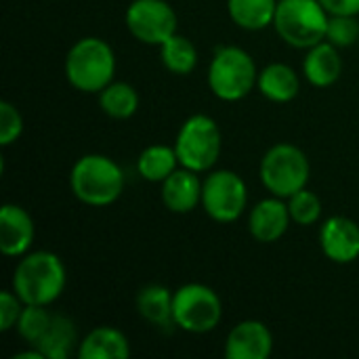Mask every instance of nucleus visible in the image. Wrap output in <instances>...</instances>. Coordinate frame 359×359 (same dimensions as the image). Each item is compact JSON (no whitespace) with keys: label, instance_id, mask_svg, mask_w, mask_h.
<instances>
[{"label":"nucleus","instance_id":"nucleus-27","mask_svg":"<svg viewBox=\"0 0 359 359\" xmlns=\"http://www.w3.org/2000/svg\"><path fill=\"white\" fill-rule=\"evenodd\" d=\"M326 40L339 48H349L359 40V21L351 15H330Z\"/></svg>","mask_w":359,"mask_h":359},{"label":"nucleus","instance_id":"nucleus-8","mask_svg":"<svg viewBox=\"0 0 359 359\" xmlns=\"http://www.w3.org/2000/svg\"><path fill=\"white\" fill-rule=\"evenodd\" d=\"M172 320L179 330L189 334H208L223 320L221 297L206 284H183L172 297Z\"/></svg>","mask_w":359,"mask_h":359},{"label":"nucleus","instance_id":"nucleus-3","mask_svg":"<svg viewBox=\"0 0 359 359\" xmlns=\"http://www.w3.org/2000/svg\"><path fill=\"white\" fill-rule=\"evenodd\" d=\"M116 53L99 36H84L65 55V78L80 90L99 95L116 76Z\"/></svg>","mask_w":359,"mask_h":359},{"label":"nucleus","instance_id":"nucleus-10","mask_svg":"<svg viewBox=\"0 0 359 359\" xmlns=\"http://www.w3.org/2000/svg\"><path fill=\"white\" fill-rule=\"evenodd\" d=\"M124 23L135 40L149 46H160L177 34L179 19L166 0H133L126 6Z\"/></svg>","mask_w":359,"mask_h":359},{"label":"nucleus","instance_id":"nucleus-4","mask_svg":"<svg viewBox=\"0 0 359 359\" xmlns=\"http://www.w3.org/2000/svg\"><path fill=\"white\" fill-rule=\"evenodd\" d=\"M206 80L217 99L236 103L246 99L257 88L259 69L248 50L242 46L225 44L215 50L208 63Z\"/></svg>","mask_w":359,"mask_h":359},{"label":"nucleus","instance_id":"nucleus-18","mask_svg":"<svg viewBox=\"0 0 359 359\" xmlns=\"http://www.w3.org/2000/svg\"><path fill=\"white\" fill-rule=\"evenodd\" d=\"M257 90L273 103H290L301 93V76L286 63H269L259 69Z\"/></svg>","mask_w":359,"mask_h":359},{"label":"nucleus","instance_id":"nucleus-21","mask_svg":"<svg viewBox=\"0 0 359 359\" xmlns=\"http://www.w3.org/2000/svg\"><path fill=\"white\" fill-rule=\"evenodd\" d=\"M179 166L181 164H179L175 145L154 143V145H147L137 158V172L147 183L166 181Z\"/></svg>","mask_w":359,"mask_h":359},{"label":"nucleus","instance_id":"nucleus-30","mask_svg":"<svg viewBox=\"0 0 359 359\" xmlns=\"http://www.w3.org/2000/svg\"><path fill=\"white\" fill-rule=\"evenodd\" d=\"M330 15H359V0H320Z\"/></svg>","mask_w":359,"mask_h":359},{"label":"nucleus","instance_id":"nucleus-29","mask_svg":"<svg viewBox=\"0 0 359 359\" xmlns=\"http://www.w3.org/2000/svg\"><path fill=\"white\" fill-rule=\"evenodd\" d=\"M25 303L15 294V290L0 292V332H8L17 326V320L23 311Z\"/></svg>","mask_w":359,"mask_h":359},{"label":"nucleus","instance_id":"nucleus-7","mask_svg":"<svg viewBox=\"0 0 359 359\" xmlns=\"http://www.w3.org/2000/svg\"><path fill=\"white\" fill-rule=\"evenodd\" d=\"M311 164L307 154L294 143H276L261 158L259 177L263 187L278 198L288 200L292 194L307 187Z\"/></svg>","mask_w":359,"mask_h":359},{"label":"nucleus","instance_id":"nucleus-9","mask_svg":"<svg viewBox=\"0 0 359 359\" xmlns=\"http://www.w3.org/2000/svg\"><path fill=\"white\" fill-rule=\"evenodd\" d=\"M248 206L246 181L229 168H212L202 183V208L217 223L238 221Z\"/></svg>","mask_w":359,"mask_h":359},{"label":"nucleus","instance_id":"nucleus-20","mask_svg":"<svg viewBox=\"0 0 359 359\" xmlns=\"http://www.w3.org/2000/svg\"><path fill=\"white\" fill-rule=\"evenodd\" d=\"M78 345L80 341L74 320L53 313L50 326L40 339V343L36 345V349H40L46 359H67L74 353V349L78 351Z\"/></svg>","mask_w":359,"mask_h":359},{"label":"nucleus","instance_id":"nucleus-5","mask_svg":"<svg viewBox=\"0 0 359 359\" xmlns=\"http://www.w3.org/2000/svg\"><path fill=\"white\" fill-rule=\"evenodd\" d=\"M223 135L215 118L206 114L189 116L175 139V151L179 164L194 172H210L221 156Z\"/></svg>","mask_w":359,"mask_h":359},{"label":"nucleus","instance_id":"nucleus-13","mask_svg":"<svg viewBox=\"0 0 359 359\" xmlns=\"http://www.w3.org/2000/svg\"><path fill=\"white\" fill-rule=\"evenodd\" d=\"M36 225L32 215L19 204H4L0 210V250L8 259H21L32 250Z\"/></svg>","mask_w":359,"mask_h":359},{"label":"nucleus","instance_id":"nucleus-25","mask_svg":"<svg viewBox=\"0 0 359 359\" xmlns=\"http://www.w3.org/2000/svg\"><path fill=\"white\" fill-rule=\"evenodd\" d=\"M50 320H53V313L48 311V307H44V305H25L15 328H17L19 337L27 345L36 347L40 343V339L44 337V332L48 330Z\"/></svg>","mask_w":359,"mask_h":359},{"label":"nucleus","instance_id":"nucleus-2","mask_svg":"<svg viewBox=\"0 0 359 359\" xmlns=\"http://www.w3.org/2000/svg\"><path fill=\"white\" fill-rule=\"evenodd\" d=\"M69 187L82 204L103 208L122 196L124 170L105 154H84L72 166Z\"/></svg>","mask_w":359,"mask_h":359},{"label":"nucleus","instance_id":"nucleus-19","mask_svg":"<svg viewBox=\"0 0 359 359\" xmlns=\"http://www.w3.org/2000/svg\"><path fill=\"white\" fill-rule=\"evenodd\" d=\"M172 297L175 292L168 290L162 284H147L139 290L135 305L139 316L158 328H170L175 326L172 320Z\"/></svg>","mask_w":359,"mask_h":359},{"label":"nucleus","instance_id":"nucleus-1","mask_svg":"<svg viewBox=\"0 0 359 359\" xmlns=\"http://www.w3.org/2000/svg\"><path fill=\"white\" fill-rule=\"evenodd\" d=\"M67 271L59 255L50 250H29L13 271L11 288L25 305L50 307L65 290Z\"/></svg>","mask_w":359,"mask_h":359},{"label":"nucleus","instance_id":"nucleus-26","mask_svg":"<svg viewBox=\"0 0 359 359\" xmlns=\"http://www.w3.org/2000/svg\"><path fill=\"white\" fill-rule=\"evenodd\" d=\"M286 202H288L292 223L303 225V227L316 225L320 221V217H322V210H324V204H322L320 196L316 191L307 189V187L292 194Z\"/></svg>","mask_w":359,"mask_h":359},{"label":"nucleus","instance_id":"nucleus-17","mask_svg":"<svg viewBox=\"0 0 359 359\" xmlns=\"http://www.w3.org/2000/svg\"><path fill=\"white\" fill-rule=\"evenodd\" d=\"M76 355L80 359H126L130 355V343L122 330L99 326L80 341Z\"/></svg>","mask_w":359,"mask_h":359},{"label":"nucleus","instance_id":"nucleus-15","mask_svg":"<svg viewBox=\"0 0 359 359\" xmlns=\"http://www.w3.org/2000/svg\"><path fill=\"white\" fill-rule=\"evenodd\" d=\"M202 183L200 172L179 166L166 181L160 185L162 204L175 215H189L198 206H202Z\"/></svg>","mask_w":359,"mask_h":359},{"label":"nucleus","instance_id":"nucleus-23","mask_svg":"<svg viewBox=\"0 0 359 359\" xmlns=\"http://www.w3.org/2000/svg\"><path fill=\"white\" fill-rule=\"evenodd\" d=\"M99 107L114 120H128L139 109V93L124 80H111L99 93Z\"/></svg>","mask_w":359,"mask_h":359},{"label":"nucleus","instance_id":"nucleus-22","mask_svg":"<svg viewBox=\"0 0 359 359\" xmlns=\"http://www.w3.org/2000/svg\"><path fill=\"white\" fill-rule=\"evenodd\" d=\"M276 11L278 0H227L229 19L246 32H261L273 25Z\"/></svg>","mask_w":359,"mask_h":359},{"label":"nucleus","instance_id":"nucleus-12","mask_svg":"<svg viewBox=\"0 0 359 359\" xmlns=\"http://www.w3.org/2000/svg\"><path fill=\"white\" fill-rule=\"evenodd\" d=\"M273 351V334L261 320H242L225 339L227 359H267Z\"/></svg>","mask_w":359,"mask_h":359},{"label":"nucleus","instance_id":"nucleus-16","mask_svg":"<svg viewBox=\"0 0 359 359\" xmlns=\"http://www.w3.org/2000/svg\"><path fill=\"white\" fill-rule=\"evenodd\" d=\"M341 48L334 46L328 40H322L307 48L303 57V76L305 80L316 88H328L332 86L341 74H343V59Z\"/></svg>","mask_w":359,"mask_h":359},{"label":"nucleus","instance_id":"nucleus-24","mask_svg":"<svg viewBox=\"0 0 359 359\" xmlns=\"http://www.w3.org/2000/svg\"><path fill=\"white\" fill-rule=\"evenodd\" d=\"M158 48H160L162 65L175 76H189L198 67L196 44L179 32L172 34L168 40H164Z\"/></svg>","mask_w":359,"mask_h":359},{"label":"nucleus","instance_id":"nucleus-28","mask_svg":"<svg viewBox=\"0 0 359 359\" xmlns=\"http://www.w3.org/2000/svg\"><path fill=\"white\" fill-rule=\"evenodd\" d=\"M23 133V116L11 101H0V145H13Z\"/></svg>","mask_w":359,"mask_h":359},{"label":"nucleus","instance_id":"nucleus-6","mask_svg":"<svg viewBox=\"0 0 359 359\" xmlns=\"http://www.w3.org/2000/svg\"><path fill=\"white\" fill-rule=\"evenodd\" d=\"M330 13L320 0H278L273 27L294 48H311L326 40Z\"/></svg>","mask_w":359,"mask_h":359},{"label":"nucleus","instance_id":"nucleus-11","mask_svg":"<svg viewBox=\"0 0 359 359\" xmlns=\"http://www.w3.org/2000/svg\"><path fill=\"white\" fill-rule=\"evenodd\" d=\"M320 248L337 265H349L359 259V225L349 217H330L320 227Z\"/></svg>","mask_w":359,"mask_h":359},{"label":"nucleus","instance_id":"nucleus-14","mask_svg":"<svg viewBox=\"0 0 359 359\" xmlns=\"http://www.w3.org/2000/svg\"><path fill=\"white\" fill-rule=\"evenodd\" d=\"M292 223L288 202L278 196L263 198L257 202L248 215V231L261 244H273L286 236Z\"/></svg>","mask_w":359,"mask_h":359}]
</instances>
